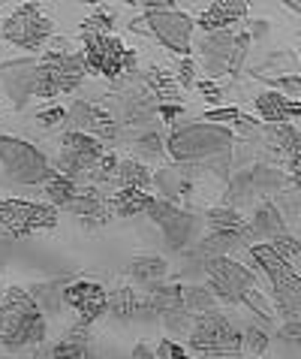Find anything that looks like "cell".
<instances>
[{
    "label": "cell",
    "instance_id": "obj_9",
    "mask_svg": "<svg viewBox=\"0 0 301 359\" xmlns=\"http://www.w3.org/2000/svg\"><path fill=\"white\" fill-rule=\"evenodd\" d=\"M0 34H4V39H9L13 46L27 48V52H36V48H43L46 39L55 34V22L43 13L39 4H22L4 22Z\"/></svg>",
    "mask_w": 301,
    "mask_h": 359
},
{
    "label": "cell",
    "instance_id": "obj_37",
    "mask_svg": "<svg viewBox=\"0 0 301 359\" xmlns=\"http://www.w3.org/2000/svg\"><path fill=\"white\" fill-rule=\"evenodd\" d=\"M193 320L196 317L190 314V311H172V314H166V329L169 332H181V335H190V329H193Z\"/></svg>",
    "mask_w": 301,
    "mask_h": 359
},
{
    "label": "cell",
    "instance_id": "obj_6",
    "mask_svg": "<svg viewBox=\"0 0 301 359\" xmlns=\"http://www.w3.org/2000/svg\"><path fill=\"white\" fill-rule=\"evenodd\" d=\"M88 73L85 55L78 52H48L36 64V97L73 94Z\"/></svg>",
    "mask_w": 301,
    "mask_h": 359
},
{
    "label": "cell",
    "instance_id": "obj_54",
    "mask_svg": "<svg viewBox=\"0 0 301 359\" xmlns=\"http://www.w3.org/2000/svg\"><path fill=\"white\" fill-rule=\"evenodd\" d=\"M0 13H4V6H0Z\"/></svg>",
    "mask_w": 301,
    "mask_h": 359
},
{
    "label": "cell",
    "instance_id": "obj_8",
    "mask_svg": "<svg viewBox=\"0 0 301 359\" xmlns=\"http://www.w3.org/2000/svg\"><path fill=\"white\" fill-rule=\"evenodd\" d=\"M145 25L148 34H154L160 39V46H166L169 52L187 55L190 52V36H193L196 22L190 15H184L172 4H145Z\"/></svg>",
    "mask_w": 301,
    "mask_h": 359
},
{
    "label": "cell",
    "instance_id": "obj_22",
    "mask_svg": "<svg viewBox=\"0 0 301 359\" xmlns=\"http://www.w3.org/2000/svg\"><path fill=\"white\" fill-rule=\"evenodd\" d=\"M150 311L157 314H172L184 308V287H172V284H154L148 287V302H145Z\"/></svg>",
    "mask_w": 301,
    "mask_h": 359
},
{
    "label": "cell",
    "instance_id": "obj_28",
    "mask_svg": "<svg viewBox=\"0 0 301 359\" xmlns=\"http://www.w3.org/2000/svg\"><path fill=\"white\" fill-rule=\"evenodd\" d=\"M145 302H139L136 293L130 287H120V290L108 293V311H112L115 320H130L136 311H142Z\"/></svg>",
    "mask_w": 301,
    "mask_h": 359
},
{
    "label": "cell",
    "instance_id": "obj_38",
    "mask_svg": "<svg viewBox=\"0 0 301 359\" xmlns=\"http://www.w3.org/2000/svg\"><path fill=\"white\" fill-rule=\"evenodd\" d=\"M118 166H120L118 154H103V157H99V163H97V169H94V178H97V182H115V178H118Z\"/></svg>",
    "mask_w": 301,
    "mask_h": 359
},
{
    "label": "cell",
    "instance_id": "obj_13",
    "mask_svg": "<svg viewBox=\"0 0 301 359\" xmlns=\"http://www.w3.org/2000/svg\"><path fill=\"white\" fill-rule=\"evenodd\" d=\"M66 121H69L73 130L94 136V139H99V142H112V139L118 136V121L115 118L108 115L106 109L90 106V103H85V100H78V103L69 106Z\"/></svg>",
    "mask_w": 301,
    "mask_h": 359
},
{
    "label": "cell",
    "instance_id": "obj_2",
    "mask_svg": "<svg viewBox=\"0 0 301 359\" xmlns=\"http://www.w3.org/2000/svg\"><path fill=\"white\" fill-rule=\"evenodd\" d=\"M46 338V314L39 311L34 296L22 287H6L0 299V344L6 351H22Z\"/></svg>",
    "mask_w": 301,
    "mask_h": 359
},
{
    "label": "cell",
    "instance_id": "obj_43",
    "mask_svg": "<svg viewBox=\"0 0 301 359\" xmlns=\"http://www.w3.org/2000/svg\"><path fill=\"white\" fill-rule=\"evenodd\" d=\"M175 79H178V85H184V88H190L196 82V64L190 61V57H184L178 67H175Z\"/></svg>",
    "mask_w": 301,
    "mask_h": 359
},
{
    "label": "cell",
    "instance_id": "obj_48",
    "mask_svg": "<svg viewBox=\"0 0 301 359\" xmlns=\"http://www.w3.org/2000/svg\"><path fill=\"white\" fill-rule=\"evenodd\" d=\"M199 91H202L208 100H220V97H223V88L214 85V82H199Z\"/></svg>",
    "mask_w": 301,
    "mask_h": 359
},
{
    "label": "cell",
    "instance_id": "obj_17",
    "mask_svg": "<svg viewBox=\"0 0 301 359\" xmlns=\"http://www.w3.org/2000/svg\"><path fill=\"white\" fill-rule=\"evenodd\" d=\"M241 15H247V4H238V0H217V4H208L205 13L199 15V27L208 34L226 31L232 22H238Z\"/></svg>",
    "mask_w": 301,
    "mask_h": 359
},
{
    "label": "cell",
    "instance_id": "obj_18",
    "mask_svg": "<svg viewBox=\"0 0 301 359\" xmlns=\"http://www.w3.org/2000/svg\"><path fill=\"white\" fill-rule=\"evenodd\" d=\"M256 112L268 124H289V118H301V103L286 100L284 94H259L256 97Z\"/></svg>",
    "mask_w": 301,
    "mask_h": 359
},
{
    "label": "cell",
    "instance_id": "obj_27",
    "mask_svg": "<svg viewBox=\"0 0 301 359\" xmlns=\"http://www.w3.org/2000/svg\"><path fill=\"white\" fill-rule=\"evenodd\" d=\"M115 182L120 187H139V191H145V187L154 182V175H150V169L145 163H139V161H120Z\"/></svg>",
    "mask_w": 301,
    "mask_h": 359
},
{
    "label": "cell",
    "instance_id": "obj_4",
    "mask_svg": "<svg viewBox=\"0 0 301 359\" xmlns=\"http://www.w3.org/2000/svg\"><path fill=\"white\" fill-rule=\"evenodd\" d=\"M0 169L15 184H43L57 175L39 148L15 136H0Z\"/></svg>",
    "mask_w": 301,
    "mask_h": 359
},
{
    "label": "cell",
    "instance_id": "obj_39",
    "mask_svg": "<svg viewBox=\"0 0 301 359\" xmlns=\"http://www.w3.org/2000/svg\"><path fill=\"white\" fill-rule=\"evenodd\" d=\"M163 139H160V133H154V130H150V133H142V136H139L136 139V151L139 154H145V157H157L160 151H163Z\"/></svg>",
    "mask_w": 301,
    "mask_h": 359
},
{
    "label": "cell",
    "instance_id": "obj_52",
    "mask_svg": "<svg viewBox=\"0 0 301 359\" xmlns=\"http://www.w3.org/2000/svg\"><path fill=\"white\" fill-rule=\"evenodd\" d=\"M286 6H289V9H295V13H301V0H289Z\"/></svg>",
    "mask_w": 301,
    "mask_h": 359
},
{
    "label": "cell",
    "instance_id": "obj_5",
    "mask_svg": "<svg viewBox=\"0 0 301 359\" xmlns=\"http://www.w3.org/2000/svg\"><path fill=\"white\" fill-rule=\"evenodd\" d=\"M190 351L199 356H238L244 347V335L220 311L199 314L190 329Z\"/></svg>",
    "mask_w": 301,
    "mask_h": 359
},
{
    "label": "cell",
    "instance_id": "obj_30",
    "mask_svg": "<svg viewBox=\"0 0 301 359\" xmlns=\"http://www.w3.org/2000/svg\"><path fill=\"white\" fill-rule=\"evenodd\" d=\"M78 194H82V191H78L76 182H73V178H66V175H55L52 182H46V196H48V203H52L55 208L57 205L66 208Z\"/></svg>",
    "mask_w": 301,
    "mask_h": 359
},
{
    "label": "cell",
    "instance_id": "obj_49",
    "mask_svg": "<svg viewBox=\"0 0 301 359\" xmlns=\"http://www.w3.org/2000/svg\"><path fill=\"white\" fill-rule=\"evenodd\" d=\"M157 112L163 115V121H175V115H181V106L178 103L175 106L172 103H163V106H157Z\"/></svg>",
    "mask_w": 301,
    "mask_h": 359
},
{
    "label": "cell",
    "instance_id": "obj_29",
    "mask_svg": "<svg viewBox=\"0 0 301 359\" xmlns=\"http://www.w3.org/2000/svg\"><path fill=\"white\" fill-rule=\"evenodd\" d=\"M250 178H253V187H256V194H274V191H284L289 178L280 172V169L274 166H265V163H259L253 166V172H250Z\"/></svg>",
    "mask_w": 301,
    "mask_h": 359
},
{
    "label": "cell",
    "instance_id": "obj_16",
    "mask_svg": "<svg viewBox=\"0 0 301 359\" xmlns=\"http://www.w3.org/2000/svg\"><path fill=\"white\" fill-rule=\"evenodd\" d=\"M208 229H211L214 236L241 238V242H244V248L256 238L253 226H250L244 217L238 215V208H229V205H214V208H211V212H208Z\"/></svg>",
    "mask_w": 301,
    "mask_h": 359
},
{
    "label": "cell",
    "instance_id": "obj_41",
    "mask_svg": "<svg viewBox=\"0 0 301 359\" xmlns=\"http://www.w3.org/2000/svg\"><path fill=\"white\" fill-rule=\"evenodd\" d=\"M244 305H250V308H256V311L259 314H262L265 317V320H271V317H274L277 311H274V308H271V302H268V299L262 296V293H259L256 290V287H253V290H250L247 296H244Z\"/></svg>",
    "mask_w": 301,
    "mask_h": 359
},
{
    "label": "cell",
    "instance_id": "obj_3",
    "mask_svg": "<svg viewBox=\"0 0 301 359\" xmlns=\"http://www.w3.org/2000/svg\"><path fill=\"white\" fill-rule=\"evenodd\" d=\"M250 260L259 263V269L268 275L277 311L284 314L286 320L301 317V275L295 269L280 260V257L271 251V245H250Z\"/></svg>",
    "mask_w": 301,
    "mask_h": 359
},
{
    "label": "cell",
    "instance_id": "obj_19",
    "mask_svg": "<svg viewBox=\"0 0 301 359\" xmlns=\"http://www.w3.org/2000/svg\"><path fill=\"white\" fill-rule=\"evenodd\" d=\"M136 79H139V85H142L145 91L157 100V106L178 100V88H181L178 79H175V73H169V69H163V67H150Z\"/></svg>",
    "mask_w": 301,
    "mask_h": 359
},
{
    "label": "cell",
    "instance_id": "obj_36",
    "mask_svg": "<svg viewBox=\"0 0 301 359\" xmlns=\"http://www.w3.org/2000/svg\"><path fill=\"white\" fill-rule=\"evenodd\" d=\"M181 212V208L175 205V203H169V199H150V205H148V217L150 221H154L157 226H166L169 221H172V217Z\"/></svg>",
    "mask_w": 301,
    "mask_h": 359
},
{
    "label": "cell",
    "instance_id": "obj_33",
    "mask_svg": "<svg viewBox=\"0 0 301 359\" xmlns=\"http://www.w3.org/2000/svg\"><path fill=\"white\" fill-rule=\"evenodd\" d=\"M256 194V187H253V178H250V172H241L232 178V184H229V191H226V205L229 208H235V205H244L250 203Z\"/></svg>",
    "mask_w": 301,
    "mask_h": 359
},
{
    "label": "cell",
    "instance_id": "obj_7",
    "mask_svg": "<svg viewBox=\"0 0 301 359\" xmlns=\"http://www.w3.org/2000/svg\"><path fill=\"white\" fill-rule=\"evenodd\" d=\"M85 64H88V73H97V76H106L118 82L124 76H136V64L139 57L136 52L120 43L118 36H94V39H85Z\"/></svg>",
    "mask_w": 301,
    "mask_h": 359
},
{
    "label": "cell",
    "instance_id": "obj_44",
    "mask_svg": "<svg viewBox=\"0 0 301 359\" xmlns=\"http://www.w3.org/2000/svg\"><path fill=\"white\" fill-rule=\"evenodd\" d=\"M268 82H271V88H280V91H289V94H295L301 88L298 76H280V79H268Z\"/></svg>",
    "mask_w": 301,
    "mask_h": 359
},
{
    "label": "cell",
    "instance_id": "obj_14",
    "mask_svg": "<svg viewBox=\"0 0 301 359\" xmlns=\"http://www.w3.org/2000/svg\"><path fill=\"white\" fill-rule=\"evenodd\" d=\"M64 302L76 308L82 326H90L97 317H103L108 311V293L94 281H73L64 290Z\"/></svg>",
    "mask_w": 301,
    "mask_h": 359
},
{
    "label": "cell",
    "instance_id": "obj_40",
    "mask_svg": "<svg viewBox=\"0 0 301 359\" xmlns=\"http://www.w3.org/2000/svg\"><path fill=\"white\" fill-rule=\"evenodd\" d=\"M244 347L253 356H262L265 353V347H268V335L262 332V329H256V326H250L247 332H244Z\"/></svg>",
    "mask_w": 301,
    "mask_h": 359
},
{
    "label": "cell",
    "instance_id": "obj_26",
    "mask_svg": "<svg viewBox=\"0 0 301 359\" xmlns=\"http://www.w3.org/2000/svg\"><path fill=\"white\" fill-rule=\"evenodd\" d=\"M196 215H190V212H178L172 221H169L166 226H163V233H166V245L172 248V251H184L187 248V242L193 238V233H196Z\"/></svg>",
    "mask_w": 301,
    "mask_h": 359
},
{
    "label": "cell",
    "instance_id": "obj_46",
    "mask_svg": "<svg viewBox=\"0 0 301 359\" xmlns=\"http://www.w3.org/2000/svg\"><path fill=\"white\" fill-rule=\"evenodd\" d=\"M280 338H286V341H298V344H301V323H298V320H286L284 329H280Z\"/></svg>",
    "mask_w": 301,
    "mask_h": 359
},
{
    "label": "cell",
    "instance_id": "obj_31",
    "mask_svg": "<svg viewBox=\"0 0 301 359\" xmlns=\"http://www.w3.org/2000/svg\"><path fill=\"white\" fill-rule=\"evenodd\" d=\"M217 299L208 287H184V311L190 314H208L214 311Z\"/></svg>",
    "mask_w": 301,
    "mask_h": 359
},
{
    "label": "cell",
    "instance_id": "obj_34",
    "mask_svg": "<svg viewBox=\"0 0 301 359\" xmlns=\"http://www.w3.org/2000/svg\"><path fill=\"white\" fill-rule=\"evenodd\" d=\"M30 296H34V302L39 305V311L43 314L57 311L60 302H64V296L57 293V284H34L30 287Z\"/></svg>",
    "mask_w": 301,
    "mask_h": 359
},
{
    "label": "cell",
    "instance_id": "obj_12",
    "mask_svg": "<svg viewBox=\"0 0 301 359\" xmlns=\"http://www.w3.org/2000/svg\"><path fill=\"white\" fill-rule=\"evenodd\" d=\"M103 154L106 151H103V142H99V139L78 133V130H66L60 136V154L55 161V172L76 178V175L88 172L90 166H97Z\"/></svg>",
    "mask_w": 301,
    "mask_h": 359
},
{
    "label": "cell",
    "instance_id": "obj_10",
    "mask_svg": "<svg viewBox=\"0 0 301 359\" xmlns=\"http://www.w3.org/2000/svg\"><path fill=\"white\" fill-rule=\"evenodd\" d=\"M205 272L211 278L208 290L214 293V299L226 305H241L244 296L256 287V278L250 269H244L241 263H235L232 257H214V260H205Z\"/></svg>",
    "mask_w": 301,
    "mask_h": 359
},
{
    "label": "cell",
    "instance_id": "obj_25",
    "mask_svg": "<svg viewBox=\"0 0 301 359\" xmlns=\"http://www.w3.org/2000/svg\"><path fill=\"white\" fill-rule=\"evenodd\" d=\"M52 356L55 359H94V353L88 347V326L78 323L76 329H69L64 341H57L52 347Z\"/></svg>",
    "mask_w": 301,
    "mask_h": 359
},
{
    "label": "cell",
    "instance_id": "obj_24",
    "mask_svg": "<svg viewBox=\"0 0 301 359\" xmlns=\"http://www.w3.org/2000/svg\"><path fill=\"white\" fill-rule=\"evenodd\" d=\"M130 275H133V281L145 284V287H154L163 281L166 275V260L157 254H139L130 260Z\"/></svg>",
    "mask_w": 301,
    "mask_h": 359
},
{
    "label": "cell",
    "instance_id": "obj_15",
    "mask_svg": "<svg viewBox=\"0 0 301 359\" xmlns=\"http://www.w3.org/2000/svg\"><path fill=\"white\" fill-rule=\"evenodd\" d=\"M36 64L39 61H6L0 64V82H4L15 109H24L30 97H36Z\"/></svg>",
    "mask_w": 301,
    "mask_h": 359
},
{
    "label": "cell",
    "instance_id": "obj_11",
    "mask_svg": "<svg viewBox=\"0 0 301 359\" xmlns=\"http://www.w3.org/2000/svg\"><path fill=\"white\" fill-rule=\"evenodd\" d=\"M0 226L13 238H24L36 229L57 226V208L46 203H24V199H0Z\"/></svg>",
    "mask_w": 301,
    "mask_h": 359
},
{
    "label": "cell",
    "instance_id": "obj_47",
    "mask_svg": "<svg viewBox=\"0 0 301 359\" xmlns=\"http://www.w3.org/2000/svg\"><path fill=\"white\" fill-rule=\"evenodd\" d=\"M238 115V109H220V112H208L205 118H211V121H235Z\"/></svg>",
    "mask_w": 301,
    "mask_h": 359
},
{
    "label": "cell",
    "instance_id": "obj_50",
    "mask_svg": "<svg viewBox=\"0 0 301 359\" xmlns=\"http://www.w3.org/2000/svg\"><path fill=\"white\" fill-rule=\"evenodd\" d=\"M130 359H157V353H154V351H150V347H145V344H139V347H136V351H133V356H130Z\"/></svg>",
    "mask_w": 301,
    "mask_h": 359
},
{
    "label": "cell",
    "instance_id": "obj_20",
    "mask_svg": "<svg viewBox=\"0 0 301 359\" xmlns=\"http://www.w3.org/2000/svg\"><path fill=\"white\" fill-rule=\"evenodd\" d=\"M250 226H253L256 238H268V242H274V238L286 236V221H284V215H280V208L271 205V203H262V205L256 208Z\"/></svg>",
    "mask_w": 301,
    "mask_h": 359
},
{
    "label": "cell",
    "instance_id": "obj_42",
    "mask_svg": "<svg viewBox=\"0 0 301 359\" xmlns=\"http://www.w3.org/2000/svg\"><path fill=\"white\" fill-rule=\"evenodd\" d=\"M36 121H39V127H60L66 121V109H43V112L36 115Z\"/></svg>",
    "mask_w": 301,
    "mask_h": 359
},
{
    "label": "cell",
    "instance_id": "obj_23",
    "mask_svg": "<svg viewBox=\"0 0 301 359\" xmlns=\"http://www.w3.org/2000/svg\"><path fill=\"white\" fill-rule=\"evenodd\" d=\"M265 142L274 148L277 154H284L286 161H293V157L301 151V133L293 124H268L265 127Z\"/></svg>",
    "mask_w": 301,
    "mask_h": 359
},
{
    "label": "cell",
    "instance_id": "obj_32",
    "mask_svg": "<svg viewBox=\"0 0 301 359\" xmlns=\"http://www.w3.org/2000/svg\"><path fill=\"white\" fill-rule=\"evenodd\" d=\"M78 34H82V43L85 39H94V36H112V15H108L106 9H97V13H90L82 22Z\"/></svg>",
    "mask_w": 301,
    "mask_h": 359
},
{
    "label": "cell",
    "instance_id": "obj_51",
    "mask_svg": "<svg viewBox=\"0 0 301 359\" xmlns=\"http://www.w3.org/2000/svg\"><path fill=\"white\" fill-rule=\"evenodd\" d=\"M268 31V25L262 22V18H256V22H253V31H250V34H253V36H262Z\"/></svg>",
    "mask_w": 301,
    "mask_h": 359
},
{
    "label": "cell",
    "instance_id": "obj_53",
    "mask_svg": "<svg viewBox=\"0 0 301 359\" xmlns=\"http://www.w3.org/2000/svg\"><path fill=\"white\" fill-rule=\"evenodd\" d=\"M0 299H4V287H0Z\"/></svg>",
    "mask_w": 301,
    "mask_h": 359
},
{
    "label": "cell",
    "instance_id": "obj_45",
    "mask_svg": "<svg viewBox=\"0 0 301 359\" xmlns=\"http://www.w3.org/2000/svg\"><path fill=\"white\" fill-rule=\"evenodd\" d=\"M154 353H157V359H187V353L181 351L178 344H172V341H163Z\"/></svg>",
    "mask_w": 301,
    "mask_h": 359
},
{
    "label": "cell",
    "instance_id": "obj_35",
    "mask_svg": "<svg viewBox=\"0 0 301 359\" xmlns=\"http://www.w3.org/2000/svg\"><path fill=\"white\" fill-rule=\"evenodd\" d=\"M268 245H271V251H274L284 263H289V266L301 263V242H298V238H293L289 233L280 236V238H274V242H268Z\"/></svg>",
    "mask_w": 301,
    "mask_h": 359
},
{
    "label": "cell",
    "instance_id": "obj_21",
    "mask_svg": "<svg viewBox=\"0 0 301 359\" xmlns=\"http://www.w3.org/2000/svg\"><path fill=\"white\" fill-rule=\"evenodd\" d=\"M150 199L154 196H150L148 191H139V187H120V191L108 199V208L120 217H136V215L148 212Z\"/></svg>",
    "mask_w": 301,
    "mask_h": 359
},
{
    "label": "cell",
    "instance_id": "obj_1",
    "mask_svg": "<svg viewBox=\"0 0 301 359\" xmlns=\"http://www.w3.org/2000/svg\"><path fill=\"white\" fill-rule=\"evenodd\" d=\"M235 136L232 130L220 124H187L172 130V136L166 139V151L178 163H205L217 178H229V151H232Z\"/></svg>",
    "mask_w": 301,
    "mask_h": 359
}]
</instances>
